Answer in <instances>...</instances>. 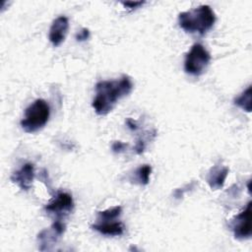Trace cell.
<instances>
[{"label": "cell", "mask_w": 252, "mask_h": 252, "mask_svg": "<svg viewBox=\"0 0 252 252\" xmlns=\"http://www.w3.org/2000/svg\"><path fill=\"white\" fill-rule=\"evenodd\" d=\"M133 90L131 78L123 75L117 80L99 81L95 85V95L92 106L98 115L108 114L119 99L128 95Z\"/></svg>", "instance_id": "cell-1"}, {"label": "cell", "mask_w": 252, "mask_h": 252, "mask_svg": "<svg viewBox=\"0 0 252 252\" xmlns=\"http://www.w3.org/2000/svg\"><path fill=\"white\" fill-rule=\"evenodd\" d=\"M216 14L209 5H201L178 15L179 27L186 32L204 35L216 23Z\"/></svg>", "instance_id": "cell-2"}, {"label": "cell", "mask_w": 252, "mask_h": 252, "mask_svg": "<svg viewBox=\"0 0 252 252\" xmlns=\"http://www.w3.org/2000/svg\"><path fill=\"white\" fill-rule=\"evenodd\" d=\"M50 107L41 98L35 99L25 111V117L21 120V127L26 133H34L42 129L48 122Z\"/></svg>", "instance_id": "cell-3"}, {"label": "cell", "mask_w": 252, "mask_h": 252, "mask_svg": "<svg viewBox=\"0 0 252 252\" xmlns=\"http://www.w3.org/2000/svg\"><path fill=\"white\" fill-rule=\"evenodd\" d=\"M211 61L209 51L201 43H195L187 52L184 60V70L193 76L202 75Z\"/></svg>", "instance_id": "cell-4"}, {"label": "cell", "mask_w": 252, "mask_h": 252, "mask_svg": "<svg viewBox=\"0 0 252 252\" xmlns=\"http://www.w3.org/2000/svg\"><path fill=\"white\" fill-rule=\"evenodd\" d=\"M74 208L72 196L67 192H58L45 206V211L48 215L54 216L56 220H61L69 215Z\"/></svg>", "instance_id": "cell-5"}, {"label": "cell", "mask_w": 252, "mask_h": 252, "mask_svg": "<svg viewBox=\"0 0 252 252\" xmlns=\"http://www.w3.org/2000/svg\"><path fill=\"white\" fill-rule=\"evenodd\" d=\"M231 229L237 239H247L251 236V202L246 208L231 220Z\"/></svg>", "instance_id": "cell-6"}, {"label": "cell", "mask_w": 252, "mask_h": 252, "mask_svg": "<svg viewBox=\"0 0 252 252\" xmlns=\"http://www.w3.org/2000/svg\"><path fill=\"white\" fill-rule=\"evenodd\" d=\"M69 30V20L65 16L57 17L51 24L48 38L53 46H59L66 38Z\"/></svg>", "instance_id": "cell-7"}, {"label": "cell", "mask_w": 252, "mask_h": 252, "mask_svg": "<svg viewBox=\"0 0 252 252\" xmlns=\"http://www.w3.org/2000/svg\"><path fill=\"white\" fill-rule=\"evenodd\" d=\"M10 178L11 181L18 185L21 190H30L34 178V165L31 162L25 163L20 169L16 170Z\"/></svg>", "instance_id": "cell-8"}, {"label": "cell", "mask_w": 252, "mask_h": 252, "mask_svg": "<svg viewBox=\"0 0 252 252\" xmlns=\"http://www.w3.org/2000/svg\"><path fill=\"white\" fill-rule=\"evenodd\" d=\"M228 171V167L221 164H216L210 169L207 176V182L212 190H219L222 188Z\"/></svg>", "instance_id": "cell-9"}, {"label": "cell", "mask_w": 252, "mask_h": 252, "mask_svg": "<svg viewBox=\"0 0 252 252\" xmlns=\"http://www.w3.org/2000/svg\"><path fill=\"white\" fill-rule=\"evenodd\" d=\"M92 228L103 235L119 236L124 233L125 225L119 220H106L97 221L96 223L92 225Z\"/></svg>", "instance_id": "cell-10"}, {"label": "cell", "mask_w": 252, "mask_h": 252, "mask_svg": "<svg viewBox=\"0 0 252 252\" xmlns=\"http://www.w3.org/2000/svg\"><path fill=\"white\" fill-rule=\"evenodd\" d=\"M251 86L249 85L235 99L234 104L246 112H251Z\"/></svg>", "instance_id": "cell-11"}, {"label": "cell", "mask_w": 252, "mask_h": 252, "mask_svg": "<svg viewBox=\"0 0 252 252\" xmlns=\"http://www.w3.org/2000/svg\"><path fill=\"white\" fill-rule=\"evenodd\" d=\"M122 214V207L116 206L113 208H109L104 211L97 212V221H106V220H116Z\"/></svg>", "instance_id": "cell-12"}, {"label": "cell", "mask_w": 252, "mask_h": 252, "mask_svg": "<svg viewBox=\"0 0 252 252\" xmlns=\"http://www.w3.org/2000/svg\"><path fill=\"white\" fill-rule=\"evenodd\" d=\"M151 172H152L151 165L144 164V165L140 166L136 171V176H137V180L139 181V183L142 185H147L150 181Z\"/></svg>", "instance_id": "cell-13"}, {"label": "cell", "mask_w": 252, "mask_h": 252, "mask_svg": "<svg viewBox=\"0 0 252 252\" xmlns=\"http://www.w3.org/2000/svg\"><path fill=\"white\" fill-rule=\"evenodd\" d=\"M90 37V31L87 28H83L79 32H77L76 34V39L78 41H85L87 39H89Z\"/></svg>", "instance_id": "cell-14"}, {"label": "cell", "mask_w": 252, "mask_h": 252, "mask_svg": "<svg viewBox=\"0 0 252 252\" xmlns=\"http://www.w3.org/2000/svg\"><path fill=\"white\" fill-rule=\"evenodd\" d=\"M122 4L130 10H135L145 4V1H127V2H122Z\"/></svg>", "instance_id": "cell-15"}, {"label": "cell", "mask_w": 252, "mask_h": 252, "mask_svg": "<svg viewBox=\"0 0 252 252\" xmlns=\"http://www.w3.org/2000/svg\"><path fill=\"white\" fill-rule=\"evenodd\" d=\"M126 148H127V145L125 143H122L121 141H116L111 146V149L114 153H122Z\"/></svg>", "instance_id": "cell-16"}, {"label": "cell", "mask_w": 252, "mask_h": 252, "mask_svg": "<svg viewBox=\"0 0 252 252\" xmlns=\"http://www.w3.org/2000/svg\"><path fill=\"white\" fill-rule=\"evenodd\" d=\"M145 148H146V144H145V141L142 140V139H139L136 143V146H135V152L140 155L142 154L144 151H145Z\"/></svg>", "instance_id": "cell-17"}, {"label": "cell", "mask_w": 252, "mask_h": 252, "mask_svg": "<svg viewBox=\"0 0 252 252\" xmlns=\"http://www.w3.org/2000/svg\"><path fill=\"white\" fill-rule=\"evenodd\" d=\"M126 124H127L128 128L131 129V130H137V129H138V126H137L136 122H135L134 120L130 119V118H128V119L126 120Z\"/></svg>", "instance_id": "cell-18"}]
</instances>
